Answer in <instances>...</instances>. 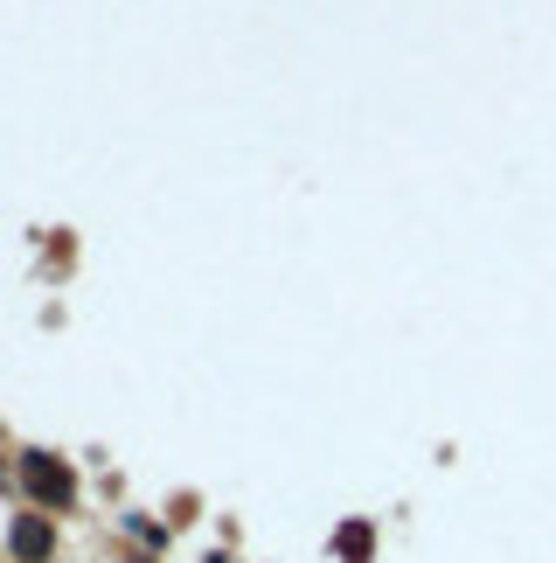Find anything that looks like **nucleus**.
<instances>
[{"label":"nucleus","instance_id":"1","mask_svg":"<svg viewBox=\"0 0 556 563\" xmlns=\"http://www.w3.org/2000/svg\"><path fill=\"white\" fill-rule=\"evenodd\" d=\"M28 480H35V494H42V501H63V494H70V473H63V466H49L42 452H28Z\"/></svg>","mask_w":556,"mask_h":563},{"label":"nucleus","instance_id":"2","mask_svg":"<svg viewBox=\"0 0 556 563\" xmlns=\"http://www.w3.org/2000/svg\"><path fill=\"white\" fill-rule=\"evenodd\" d=\"M14 550H21V557H49V529H42V522H21V529H14Z\"/></svg>","mask_w":556,"mask_h":563},{"label":"nucleus","instance_id":"3","mask_svg":"<svg viewBox=\"0 0 556 563\" xmlns=\"http://www.w3.org/2000/svg\"><path fill=\"white\" fill-rule=\"evenodd\" d=\"M341 557H355V563L369 557V529H341Z\"/></svg>","mask_w":556,"mask_h":563}]
</instances>
